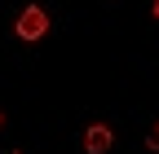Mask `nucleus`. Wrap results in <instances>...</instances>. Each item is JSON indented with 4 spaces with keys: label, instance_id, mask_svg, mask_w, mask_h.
I'll use <instances>...</instances> for the list:
<instances>
[{
    "label": "nucleus",
    "instance_id": "nucleus-1",
    "mask_svg": "<svg viewBox=\"0 0 159 154\" xmlns=\"http://www.w3.org/2000/svg\"><path fill=\"white\" fill-rule=\"evenodd\" d=\"M44 31H49V13L40 5H27L22 13H18V40H40Z\"/></svg>",
    "mask_w": 159,
    "mask_h": 154
},
{
    "label": "nucleus",
    "instance_id": "nucleus-2",
    "mask_svg": "<svg viewBox=\"0 0 159 154\" xmlns=\"http://www.w3.org/2000/svg\"><path fill=\"white\" fill-rule=\"evenodd\" d=\"M111 145H115V132H111L106 123H89V128H84V150H89V154H106Z\"/></svg>",
    "mask_w": 159,
    "mask_h": 154
},
{
    "label": "nucleus",
    "instance_id": "nucleus-3",
    "mask_svg": "<svg viewBox=\"0 0 159 154\" xmlns=\"http://www.w3.org/2000/svg\"><path fill=\"white\" fill-rule=\"evenodd\" d=\"M146 150H159V123H155V128L146 132Z\"/></svg>",
    "mask_w": 159,
    "mask_h": 154
},
{
    "label": "nucleus",
    "instance_id": "nucleus-4",
    "mask_svg": "<svg viewBox=\"0 0 159 154\" xmlns=\"http://www.w3.org/2000/svg\"><path fill=\"white\" fill-rule=\"evenodd\" d=\"M155 18H159V0H155Z\"/></svg>",
    "mask_w": 159,
    "mask_h": 154
},
{
    "label": "nucleus",
    "instance_id": "nucleus-5",
    "mask_svg": "<svg viewBox=\"0 0 159 154\" xmlns=\"http://www.w3.org/2000/svg\"><path fill=\"white\" fill-rule=\"evenodd\" d=\"M0 123H5V114H0Z\"/></svg>",
    "mask_w": 159,
    "mask_h": 154
}]
</instances>
